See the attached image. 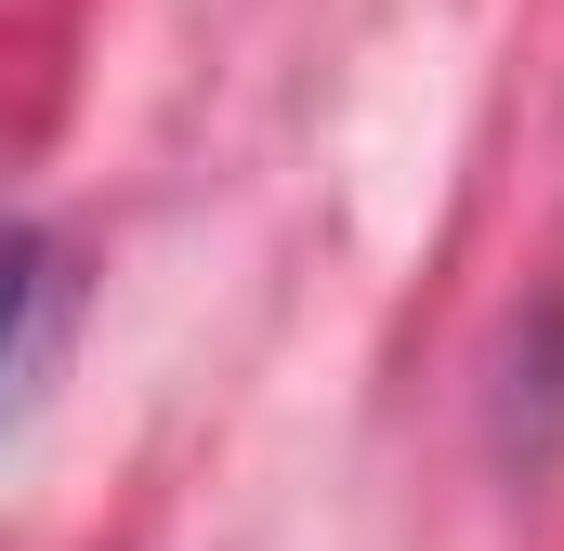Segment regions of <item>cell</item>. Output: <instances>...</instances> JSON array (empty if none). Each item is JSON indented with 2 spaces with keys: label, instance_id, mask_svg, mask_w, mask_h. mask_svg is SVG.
I'll use <instances>...</instances> for the list:
<instances>
[{
  "label": "cell",
  "instance_id": "6da1fadb",
  "mask_svg": "<svg viewBox=\"0 0 564 551\" xmlns=\"http://www.w3.org/2000/svg\"><path fill=\"white\" fill-rule=\"evenodd\" d=\"M26 302H40V237L0 224V368H13V342H26Z\"/></svg>",
  "mask_w": 564,
  "mask_h": 551
}]
</instances>
